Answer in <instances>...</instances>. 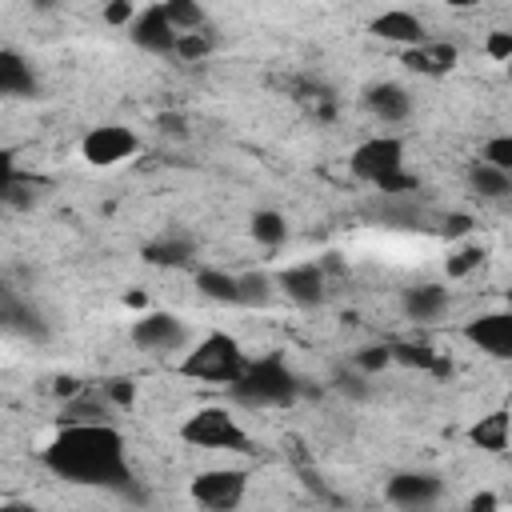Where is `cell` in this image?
<instances>
[{"label":"cell","mask_w":512,"mask_h":512,"mask_svg":"<svg viewBox=\"0 0 512 512\" xmlns=\"http://www.w3.org/2000/svg\"><path fill=\"white\" fill-rule=\"evenodd\" d=\"M40 460L56 480L144 500L140 492H132L136 480H132V468H128L124 436H120V428H112V420H104V424H60V432L48 440Z\"/></svg>","instance_id":"obj_1"},{"label":"cell","mask_w":512,"mask_h":512,"mask_svg":"<svg viewBox=\"0 0 512 512\" xmlns=\"http://www.w3.org/2000/svg\"><path fill=\"white\" fill-rule=\"evenodd\" d=\"M228 396L244 408H288L300 400V376L280 352L248 360V368L228 384Z\"/></svg>","instance_id":"obj_2"},{"label":"cell","mask_w":512,"mask_h":512,"mask_svg":"<svg viewBox=\"0 0 512 512\" xmlns=\"http://www.w3.org/2000/svg\"><path fill=\"white\" fill-rule=\"evenodd\" d=\"M244 368H248V356H244V348L236 344V336H228V332H208V336L180 360V376L208 380V384H232Z\"/></svg>","instance_id":"obj_3"},{"label":"cell","mask_w":512,"mask_h":512,"mask_svg":"<svg viewBox=\"0 0 512 512\" xmlns=\"http://www.w3.org/2000/svg\"><path fill=\"white\" fill-rule=\"evenodd\" d=\"M180 440L192 448H212V452H248V432L236 424V416L220 404L196 408L184 424H180Z\"/></svg>","instance_id":"obj_4"},{"label":"cell","mask_w":512,"mask_h":512,"mask_svg":"<svg viewBox=\"0 0 512 512\" xmlns=\"http://www.w3.org/2000/svg\"><path fill=\"white\" fill-rule=\"evenodd\" d=\"M348 164H352V176L380 188L388 176L404 172V140L400 136H368L352 148Z\"/></svg>","instance_id":"obj_5"},{"label":"cell","mask_w":512,"mask_h":512,"mask_svg":"<svg viewBox=\"0 0 512 512\" xmlns=\"http://www.w3.org/2000/svg\"><path fill=\"white\" fill-rule=\"evenodd\" d=\"M192 500L200 508H212V512H232L244 504V492H248V472L244 468H208L192 480Z\"/></svg>","instance_id":"obj_6"},{"label":"cell","mask_w":512,"mask_h":512,"mask_svg":"<svg viewBox=\"0 0 512 512\" xmlns=\"http://www.w3.org/2000/svg\"><path fill=\"white\" fill-rule=\"evenodd\" d=\"M136 152H140V140H136V132L124 128V124H100V128H92V132L80 140V156H84L92 168H112V164H120V160H128V156H136Z\"/></svg>","instance_id":"obj_7"},{"label":"cell","mask_w":512,"mask_h":512,"mask_svg":"<svg viewBox=\"0 0 512 512\" xmlns=\"http://www.w3.org/2000/svg\"><path fill=\"white\" fill-rule=\"evenodd\" d=\"M132 344L136 348H144V352H176V348H184L188 344V328H184V320L176 316V312H144V316H136V324H132Z\"/></svg>","instance_id":"obj_8"},{"label":"cell","mask_w":512,"mask_h":512,"mask_svg":"<svg viewBox=\"0 0 512 512\" xmlns=\"http://www.w3.org/2000/svg\"><path fill=\"white\" fill-rule=\"evenodd\" d=\"M464 340L496 360H512V308L504 312H480L464 324Z\"/></svg>","instance_id":"obj_9"},{"label":"cell","mask_w":512,"mask_h":512,"mask_svg":"<svg viewBox=\"0 0 512 512\" xmlns=\"http://www.w3.org/2000/svg\"><path fill=\"white\" fill-rule=\"evenodd\" d=\"M444 484L436 472H396L384 484V500L396 508H432L440 500Z\"/></svg>","instance_id":"obj_10"},{"label":"cell","mask_w":512,"mask_h":512,"mask_svg":"<svg viewBox=\"0 0 512 512\" xmlns=\"http://www.w3.org/2000/svg\"><path fill=\"white\" fill-rule=\"evenodd\" d=\"M128 36H132V44L136 48H144V52H156V56H172L176 52V24L164 16V8L160 4H152V8H140L136 12V20L128 24Z\"/></svg>","instance_id":"obj_11"},{"label":"cell","mask_w":512,"mask_h":512,"mask_svg":"<svg viewBox=\"0 0 512 512\" xmlns=\"http://www.w3.org/2000/svg\"><path fill=\"white\" fill-rule=\"evenodd\" d=\"M276 288L296 304V308H320L328 296V280L320 264H292L276 276Z\"/></svg>","instance_id":"obj_12"},{"label":"cell","mask_w":512,"mask_h":512,"mask_svg":"<svg viewBox=\"0 0 512 512\" xmlns=\"http://www.w3.org/2000/svg\"><path fill=\"white\" fill-rule=\"evenodd\" d=\"M368 32H372L376 40H388V44H404V48L432 40V36H428V24H424L416 12H408V8H388V12L372 16V20H368Z\"/></svg>","instance_id":"obj_13"},{"label":"cell","mask_w":512,"mask_h":512,"mask_svg":"<svg viewBox=\"0 0 512 512\" xmlns=\"http://www.w3.org/2000/svg\"><path fill=\"white\" fill-rule=\"evenodd\" d=\"M456 60H460V52L448 40H424V44L404 48V56H400V64L416 76H448L456 68Z\"/></svg>","instance_id":"obj_14"},{"label":"cell","mask_w":512,"mask_h":512,"mask_svg":"<svg viewBox=\"0 0 512 512\" xmlns=\"http://www.w3.org/2000/svg\"><path fill=\"white\" fill-rule=\"evenodd\" d=\"M364 108H368L376 120H384V124H400V120H408V112H412V96H408V88L384 80V84H372V88L364 92Z\"/></svg>","instance_id":"obj_15"},{"label":"cell","mask_w":512,"mask_h":512,"mask_svg":"<svg viewBox=\"0 0 512 512\" xmlns=\"http://www.w3.org/2000/svg\"><path fill=\"white\" fill-rule=\"evenodd\" d=\"M0 320H4V328H8V332H16V336H28V340H48V324H44V316H40L32 304H24V300H20L12 288H4Z\"/></svg>","instance_id":"obj_16"},{"label":"cell","mask_w":512,"mask_h":512,"mask_svg":"<svg viewBox=\"0 0 512 512\" xmlns=\"http://www.w3.org/2000/svg\"><path fill=\"white\" fill-rule=\"evenodd\" d=\"M0 92L4 96H20V100L40 92V80H36L32 64L16 48H0Z\"/></svg>","instance_id":"obj_17"},{"label":"cell","mask_w":512,"mask_h":512,"mask_svg":"<svg viewBox=\"0 0 512 512\" xmlns=\"http://www.w3.org/2000/svg\"><path fill=\"white\" fill-rule=\"evenodd\" d=\"M468 440H472L480 452H492V456H500V452L508 448V440H512V416H508L504 408H496V412L480 416V420L468 428Z\"/></svg>","instance_id":"obj_18"},{"label":"cell","mask_w":512,"mask_h":512,"mask_svg":"<svg viewBox=\"0 0 512 512\" xmlns=\"http://www.w3.org/2000/svg\"><path fill=\"white\" fill-rule=\"evenodd\" d=\"M400 304H404V316H408V320H436V316L448 308V288L428 280V284L408 288V292L400 296Z\"/></svg>","instance_id":"obj_19"},{"label":"cell","mask_w":512,"mask_h":512,"mask_svg":"<svg viewBox=\"0 0 512 512\" xmlns=\"http://www.w3.org/2000/svg\"><path fill=\"white\" fill-rule=\"evenodd\" d=\"M468 188L480 196V200H508L512 196V172L488 164V160H472L468 168Z\"/></svg>","instance_id":"obj_20"},{"label":"cell","mask_w":512,"mask_h":512,"mask_svg":"<svg viewBox=\"0 0 512 512\" xmlns=\"http://www.w3.org/2000/svg\"><path fill=\"white\" fill-rule=\"evenodd\" d=\"M140 256H144L148 264H156V268H184V264H192V256H196V244H192L188 236H160V240L144 244Z\"/></svg>","instance_id":"obj_21"},{"label":"cell","mask_w":512,"mask_h":512,"mask_svg":"<svg viewBox=\"0 0 512 512\" xmlns=\"http://www.w3.org/2000/svg\"><path fill=\"white\" fill-rule=\"evenodd\" d=\"M388 348H392V364L420 368V372H432V376H448V372H452V364H448L436 348H428V344H408V340H400V344H388Z\"/></svg>","instance_id":"obj_22"},{"label":"cell","mask_w":512,"mask_h":512,"mask_svg":"<svg viewBox=\"0 0 512 512\" xmlns=\"http://www.w3.org/2000/svg\"><path fill=\"white\" fill-rule=\"evenodd\" d=\"M196 288L204 300H216V304H240V276L224 272V268H200L196 272Z\"/></svg>","instance_id":"obj_23"},{"label":"cell","mask_w":512,"mask_h":512,"mask_svg":"<svg viewBox=\"0 0 512 512\" xmlns=\"http://www.w3.org/2000/svg\"><path fill=\"white\" fill-rule=\"evenodd\" d=\"M108 408H116L108 396L80 392V396L64 400V416H60V424H104V420H112Z\"/></svg>","instance_id":"obj_24"},{"label":"cell","mask_w":512,"mask_h":512,"mask_svg":"<svg viewBox=\"0 0 512 512\" xmlns=\"http://www.w3.org/2000/svg\"><path fill=\"white\" fill-rule=\"evenodd\" d=\"M248 232H252L256 244H264V248H280V244L288 240V220H284L276 208H256L252 220H248Z\"/></svg>","instance_id":"obj_25"},{"label":"cell","mask_w":512,"mask_h":512,"mask_svg":"<svg viewBox=\"0 0 512 512\" xmlns=\"http://www.w3.org/2000/svg\"><path fill=\"white\" fill-rule=\"evenodd\" d=\"M216 52V36L208 32V24L204 28H192V32H180L176 36V60H184V64H196V60H204V56H212Z\"/></svg>","instance_id":"obj_26"},{"label":"cell","mask_w":512,"mask_h":512,"mask_svg":"<svg viewBox=\"0 0 512 512\" xmlns=\"http://www.w3.org/2000/svg\"><path fill=\"white\" fill-rule=\"evenodd\" d=\"M276 296V280L268 272H244L240 276V304L244 308H264Z\"/></svg>","instance_id":"obj_27"},{"label":"cell","mask_w":512,"mask_h":512,"mask_svg":"<svg viewBox=\"0 0 512 512\" xmlns=\"http://www.w3.org/2000/svg\"><path fill=\"white\" fill-rule=\"evenodd\" d=\"M296 100L316 116V120H336V96H332V88H316V84H300L296 88Z\"/></svg>","instance_id":"obj_28"},{"label":"cell","mask_w":512,"mask_h":512,"mask_svg":"<svg viewBox=\"0 0 512 512\" xmlns=\"http://www.w3.org/2000/svg\"><path fill=\"white\" fill-rule=\"evenodd\" d=\"M160 8H164V16L176 24V32L204 28V4H200V0H164Z\"/></svg>","instance_id":"obj_29"},{"label":"cell","mask_w":512,"mask_h":512,"mask_svg":"<svg viewBox=\"0 0 512 512\" xmlns=\"http://www.w3.org/2000/svg\"><path fill=\"white\" fill-rule=\"evenodd\" d=\"M480 264H484V248H476V244H464V248H456V252L444 260V272H448L452 280H460V276L476 272Z\"/></svg>","instance_id":"obj_30"},{"label":"cell","mask_w":512,"mask_h":512,"mask_svg":"<svg viewBox=\"0 0 512 512\" xmlns=\"http://www.w3.org/2000/svg\"><path fill=\"white\" fill-rule=\"evenodd\" d=\"M480 160L512 172V132H500V136H488L484 148H480Z\"/></svg>","instance_id":"obj_31"},{"label":"cell","mask_w":512,"mask_h":512,"mask_svg":"<svg viewBox=\"0 0 512 512\" xmlns=\"http://www.w3.org/2000/svg\"><path fill=\"white\" fill-rule=\"evenodd\" d=\"M352 364H356L364 376H372V372H384V368L392 364V348H388V344H368V348H360V352L352 356Z\"/></svg>","instance_id":"obj_32"},{"label":"cell","mask_w":512,"mask_h":512,"mask_svg":"<svg viewBox=\"0 0 512 512\" xmlns=\"http://www.w3.org/2000/svg\"><path fill=\"white\" fill-rule=\"evenodd\" d=\"M104 396L116 404V408H132L136 404V384L128 376H108L104 380Z\"/></svg>","instance_id":"obj_33"},{"label":"cell","mask_w":512,"mask_h":512,"mask_svg":"<svg viewBox=\"0 0 512 512\" xmlns=\"http://www.w3.org/2000/svg\"><path fill=\"white\" fill-rule=\"evenodd\" d=\"M484 52H488V60H496V64H508V60H512V32H504V28L488 32V40H484Z\"/></svg>","instance_id":"obj_34"},{"label":"cell","mask_w":512,"mask_h":512,"mask_svg":"<svg viewBox=\"0 0 512 512\" xmlns=\"http://www.w3.org/2000/svg\"><path fill=\"white\" fill-rule=\"evenodd\" d=\"M332 384H336L344 396H352V400H364V396H368V388H364V372H360V368H356V372L340 368V372L332 376Z\"/></svg>","instance_id":"obj_35"},{"label":"cell","mask_w":512,"mask_h":512,"mask_svg":"<svg viewBox=\"0 0 512 512\" xmlns=\"http://www.w3.org/2000/svg\"><path fill=\"white\" fill-rule=\"evenodd\" d=\"M132 20H136L132 0H104V24H112V28H128Z\"/></svg>","instance_id":"obj_36"},{"label":"cell","mask_w":512,"mask_h":512,"mask_svg":"<svg viewBox=\"0 0 512 512\" xmlns=\"http://www.w3.org/2000/svg\"><path fill=\"white\" fill-rule=\"evenodd\" d=\"M468 232H472V216H468V212H452V216H444V224H440V236H448V240L468 236Z\"/></svg>","instance_id":"obj_37"},{"label":"cell","mask_w":512,"mask_h":512,"mask_svg":"<svg viewBox=\"0 0 512 512\" xmlns=\"http://www.w3.org/2000/svg\"><path fill=\"white\" fill-rule=\"evenodd\" d=\"M156 128L164 132V136H188V124H184V116H156Z\"/></svg>","instance_id":"obj_38"},{"label":"cell","mask_w":512,"mask_h":512,"mask_svg":"<svg viewBox=\"0 0 512 512\" xmlns=\"http://www.w3.org/2000/svg\"><path fill=\"white\" fill-rule=\"evenodd\" d=\"M52 392H56V396H60V400H72V396H80V392H84V388H80V380H76V376H60V380H56V388H52Z\"/></svg>","instance_id":"obj_39"},{"label":"cell","mask_w":512,"mask_h":512,"mask_svg":"<svg viewBox=\"0 0 512 512\" xmlns=\"http://www.w3.org/2000/svg\"><path fill=\"white\" fill-rule=\"evenodd\" d=\"M496 504H500V500H496L492 492H476V496L468 500V508H472V512H492Z\"/></svg>","instance_id":"obj_40"},{"label":"cell","mask_w":512,"mask_h":512,"mask_svg":"<svg viewBox=\"0 0 512 512\" xmlns=\"http://www.w3.org/2000/svg\"><path fill=\"white\" fill-rule=\"evenodd\" d=\"M124 304H128V308H144V304H148V296H144V292H128V296H124Z\"/></svg>","instance_id":"obj_41"},{"label":"cell","mask_w":512,"mask_h":512,"mask_svg":"<svg viewBox=\"0 0 512 512\" xmlns=\"http://www.w3.org/2000/svg\"><path fill=\"white\" fill-rule=\"evenodd\" d=\"M60 4H64V0H32V8H36V12H56Z\"/></svg>","instance_id":"obj_42"},{"label":"cell","mask_w":512,"mask_h":512,"mask_svg":"<svg viewBox=\"0 0 512 512\" xmlns=\"http://www.w3.org/2000/svg\"><path fill=\"white\" fill-rule=\"evenodd\" d=\"M444 4H448V8H476L480 0H444Z\"/></svg>","instance_id":"obj_43"},{"label":"cell","mask_w":512,"mask_h":512,"mask_svg":"<svg viewBox=\"0 0 512 512\" xmlns=\"http://www.w3.org/2000/svg\"><path fill=\"white\" fill-rule=\"evenodd\" d=\"M504 304H508V308H512V288H508V296H504Z\"/></svg>","instance_id":"obj_44"},{"label":"cell","mask_w":512,"mask_h":512,"mask_svg":"<svg viewBox=\"0 0 512 512\" xmlns=\"http://www.w3.org/2000/svg\"><path fill=\"white\" fill-rule=\"evenodd\" d=\"M504 68H508V80H512V60H508V64H504Z\"/></svg>","instance_id":"obj_45"}]
</instances>
